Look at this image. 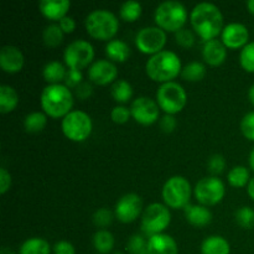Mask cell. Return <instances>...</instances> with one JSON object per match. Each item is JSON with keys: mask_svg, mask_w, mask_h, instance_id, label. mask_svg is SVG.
I'll use <instances>...</instances> for the list:
<instances>
[{"mask_svg": "<svg viewBox=\"0 0 254 254\" xmlns=\"http://www.w3.org/2000/svg\"><path fill=\"white\" fill-rule=\"evenodd\" d=\"M19 103V96L11 86L2 84L0 86V112L9 113Z\"/></svg>", "mask_w": 254, "mask_h": 254, "instance_id": "d4e9b609", "label": "cell"}, {"mask_svg": "<svg viewBox=\"0 0 254 254\" xmlns=\"http://www.w3.org/2000/svg\"><path fill=\"white\" fill-rule=\"evenodd\" d=\"M250 170L246 166H235L228 173V183L233 188H243L247 185V183H250Z\"/></svg>", "mask_w": 254, "mask_h": 254, "instance_id": "1f68e13d", "label": "cell"}, {"mask_svg": "<svg viewBox=\"0 0 254 254\" xmlns=\"http://www.w3.org/2000/svg\"><path fill=\"white\" fill-rule=\"evenodd\" d=\"M247 7H248V10L252 12V14H254V0H248Z\"/></svg>", "mask_w": 254, "mask_h": 254, "instance_id": "816d5d0a", "label": "cell"}, {"mask_svg": "<svg viewBox=\"0 0 254 254\" xmlns=\"http://www.w3.org/2000/svg\"><path fill=\"white\" fill-rule=\"evenodd\" d=\"M178 245L171 236L165 233L151 236L148 240V254H178Z\"/></svg>", "mask_w": 254, "mask_h": 254, "instance_id": "ac0fdd59", "label": "cell"}, {"mask_svg": "<svg viewBox=\"0 0 254 254\" xmlns=\"http://www.w3.org/2000/svg\"><path fill=\"white\" fill-rule=\"evenodd\" d=\"M118 74L116 64L109 60H97L89 66L88 78L93 83L97 84H108L114 81Z\"/></svg>", "mask_w": 254, "mask_h": 254, "instance_id": "9a60e30c", "label": "cell"}, {"mask_svg": "<svg viewBox=\"0 0 254 254\" xmlns=\"http://www.w3.org/2000/svg\"><path fill=\"white\" fill-rule=\"evenodd\" d=\"M47 117L42 112H32L24 119V127L29 133H39L46 127Z\"/></svg>", "mask_w": 254, "mask_h": 254, "instance_id": "f1b7e54d", "label": "cell"}, {"mask_svg": "<svg viewBox=\"0 0 254 254\" xmlns=\"http://www.w3.org/2000/svg\"><path fill=\"white\" fill-rule=\"evenodd\" d=\"M82 78H83V76H82L81 69L68 68L64 79V86H67L68 88H77L82 83Z\"/></svg>", "mask_w": 254, "mask_h": 254, "instance_id": "f35d334b", "label": "cell"}, {"mask_svg": "<svg viewBox=\"0 0 254 254\" xmlns=\"http://www.w3.org/2000/svg\"><path fill=\"white\" fill-rule=\"evenodd\" d=\"M127 248L131 254H148V242L139 235H134L129 240Z\"/></svg>", "mask_w": 254, "mask_h": 254, "instance_id": "d590c367", "label": "cell"}, {"mask_svg": "<svg viewBox=\"0 0 254 254\" xmlns=\"http://www.w3.org/2000/svg\"><path fill=\"white\" fill-rule=\"evenodd\" d=\"M61 128L68 139L73 141H83L92 131V119L86 112L71 111L62 119Z\"/></svg>", "mask_w": 254, "mask_h": 254, "instance_id": "9c48e42d", "label": "cell"}, {"mask_svg": "<svg viewBox=\"0 0 254 254\" xmlns=\"http://www.w3.org/2000/svg\"><path fill=\"white\" fill-rule=\"evenodd\" d=\"M11 185V176L5 168L0 169V193L4 195Z\"/></svg>", "mask_w": 254, "mask_h": 254, "instance_id": "f6af8a7d", "label": "cell"}, {"mask_svg": "<svg viewBox=\"0 0 254 254\" xmlns=\"http://www.w3.org/2000/svg\"><path fill=\"white\" fill-rule=\"evenodd\" d=\"M52 250H54L55 254H76L73 245L67 242V241H59V242L55 243Z\"/></svg>", "mask_w": 254, "mask_h": 254, "instance_id": "7bdbcfd3", "label": "cell"}, {"mask_svg": "<svg viewBox=\"0 0 254 254\" xmlns=\"http://www.w3.org/2000/svg\"><path fill=\"white\" fill-rule=\"evenodd\" d=\"M184 211H185V217L188 222L197 227L208 225L212 221L211 211L202 205H188L184 208Z\"/></svg>", "mask_w": 254, "mask_h": 254, "instance_id": "44dd1931", "label": "cell"}, {"mask_svg": "<svg viewBox=\"0 0 254 254\" xmlns=\"http://www.w3.org/2000/svg\"><path fill=\"white\" fill-rule=\"evenodd\" d=\"M93 57V46L86 40H74L69 42L64 52V60L69 68H83L91 64Z\"/></svg>", "mask_w": 254, "mask_h": 254, "instance_id": "30bf717a", "label": "cell"}, {"mask_svg": "<svg viewBox=\"0 0 254 254\" xmlns=\"http://www.w3.org/2000/svg\"><path fill=\"white\" fill-rule=\"evenodd\" d=\"M113 254H123V253H122V252H114Z\"/></svg>", "mask_w": 254, "mask_h": 254, "instance_id": "db71d44e", "label": "cell"}, {"mask_svg": "<svg viewBox=\"0 0 254 254\" xmlns=\"http://www.w3.org/2000/svg\"><path fill=\"white\" fill-rule=\"evenodd\" d=\"M190 21L193 30L206 41L215 39L223 30V15L212 2L196 4L191 10Z\"/></svg>", "mask_w": 254, "mask_h": 254, "instance_id": "6da1fadb", "label": "cell"}, {"mask_svg": "<svg viewBox=\"0 0 254 254\" xmlns=\"http://www.w3.org/2000/svg\"><path fill=\"white\" fill-rule=\"evenodd\" d=\"M206 74V67L205 64H201L198 61L190 62L186 64L183 69H181V76L184 79L190 82H197L205 77Z\"/></svg>", "mask_w": 254, "mask_h": 254, "instance_id": "f546056e", "label": "cell"}, {"mask_svg": "<svg viewBox=\"0 0 254 254\" xmlns=\"http://www.w3.org/2000/svg\"><path fill=\"white\" fill-rule=\"evenodd\" d=\"M241 130L250 140H254V112H248L241 121Z\"/></svg>", "mask_w": 254, "mask_h": 254, "instance_id": "74e56055", "label": "cell"}, {"mask_svg": "<svg viewBox=\"0 0 254 254\" xmlns=\"http://www.w3.org/2000/svg\"><path fill=\"white\" fill-rule=\"evenodd\" d=\"M170 221L171 213L169 208L165 205L154 202L144 210L141 216V228L145 235L151 237L163 232L170 225Z\"/></svg>", "mask_w": 254, "mask_h": 254, "instance_id": "ba28073f", "label": "cell"}, {"mask_svg": "<svg viewBox=\"0 0 254 254\" xmlns=\"http://www.w3.org/2000/svg\"><path fill=\"white\" fill-rule=\"evenodd\" d=\"M93 246L97 252L107 254L114 247V237L109 231L99 230L93 236Z\"/></svg>", "mask_w": 254, "mask_h": 254, "instance_id": "4316f807", "label": "cell"}, {"mask_svg": "<svg viewBox=\"0 0 254 254\" xmlns=\"http://www.w3.org/2000/svg\"><path fill=\"white\" fill-rule=\"evenodd\" d=\"M93 92V87L89 82H82L78 87L76 88V96L79 99H87Z\"/></svg>", "mask_w": 254, "mask_h": 254, "instance_id": "bcb514c9", "label": "cell"}, {"mask_svg": "<svg viewBox=\"0 0 254 254\" xmlns=\"http://www.w3.org/2000/svg\"><path fill=\"white\" fill-rule=\"evenodd\" d=\"M93 223L97 227H107L108 225H111L112 221H113V213L106 207L98 208L96 212L93 213Z\"/></svg>", "mask_w": 254, "mask_h": 254, "instance_id": "8d00e7d4", "label": "cell"}, {"mask_svg": "<svg viewBox=\"0 0 254 254\" xmlns=\"http://www.w3.org/2000/svg\"><path fill=\"white\" fill-rule=\"evenodd\" d=\"M130 116V109L127 108V107L124 106H116L111 112L112 119H113V122H116V123L118 124L126 123Z\"/></svg>", "mask_w": 254, "mask_h": 254, "instance_id": "60d3db41", "label": "cell"}, {"mask_svg": "<svg viewBox=\"0 0 254 254\" xmlns=\"http://www.w3.org/2000/svg\"><path fill=\"white\" fill-rule=\"evenodd\" d=\"M156 101L166 114H175L185 107L186 92L178 82H165L156 91Z\"/></svg>", "mask_w": 254, "mask_h": 254, "instance_id": "52a82bcc", "label": "cell"}, {"mask_svg": "<svg viewBox=\"0 0 254 254\" xmlns=\"http://www.w3.org/2000/svg\"><path fill=\"white\" fill-rule=\"evenodd\" d=\"M84 25L87 32L98 40L112 39L119 29L117 16L107 9H97L89 12L84 20Z\"/></svg>", "mask_w": 254, "mask_h": 254, "instance_id": "277c9868", "label": "cell"}, {"mask_svg": "<svg viewBox=\"0 0 254 254\" xmlns=\"http://www.w3.org/2000/svg\"><path fill=\"white\" fill-rule=\"evenodd\" d=\"M154 19L159 27L168 31H179L188 20V10L176 0H166L159 4L154 12Z\"/></svg>", "mask_w": 254, "mask_h": 254, "instance_id": "5b68a950", "label": "cell"}, {"mask_svg": "<svg viewBox=\"0 0 254 254\" xmlns=\"http://www.w3.org/2000/svg\"><path fill=\"white\" fill-rule=\"evenodd\" d=\"M119 12H121V16L127 21H135L141 14V5L135 0H127L122 4Z\"/></svg>", "mask_w": 254, "mask_h": 254, "instance_id": "d6a6232c", "label": "cell"}, {"mask_svg": "<svg viewBox=\"0 0 254 254\" xmlns=\"http://www.w3.org/2000/svg\"><path fill=\"white\" fill-rule=\"evenodd\" d=\"M143 210V201L136 193H126L116 203L114 215L121 222L130 223L139 217Z\"/></svg>", "mask_w": 254, "mask_h": 254, "instance_id": "4fadbf2b", "label": "cell"}, {"mask_svg": "<svg viewBox=\"0 0 254 254\" xmlns=\"http://www.w3.org/2000/svg\"><path fill=\"white\" fill-rule=\"evenodd\" d=\"M111 93L117 102H119V103H126L133 96V87L126 79H117L112 84Z\"/></svg>", "mask_w": 254, "mask_h": 254, "instance_id": "83f0119b", "label": "cell"}, {"mask_svg": "<svg viewBox=\"0 0 254 254\" xmlns=\"http://www.w3.org/2000/svg\"><path fill=\"white\" fill-rule=\"evenodd\" d=\"M66 71L67 69L60 61H50L42 68V76L47 82H50V84H56L64 81Z\"/></svg>", "mask_w": 254, "mask_h": 254, "instance_id": "cb8c5ba5", "label": "cell"}, {"mask_svg": "<svg viewBox=\"0 0 254 254\" xmlns=\"http://www.w3.org/2000/svg\"><path fill=\"white\" fill-rule=\"evenodd\" d=\"M230 243L221 236H210L205 238L201 245L202 254H230Z\"/></svg>", "mask_w": 254, "mask_h": 254, "instance_id": "7402d4cb", "label": "cell"}, {"mask_svg": "<svg viewBox=\"0 0 254 254\" xmlns=\"http://www.w3.org/2000/svg\"><path fill=\"white\" fill-rule=\"evenodd\" d=\"M226 55H227V50H226L225 44L220 40H208L203 45L202 56L208 64L218 66L226 60Z\"/></svg>", "mask_w": 254, "mask_h": 254, "instance_id": "d6986e66", "label": "cell"}, {"mask_svg": "<svg viewBox=\"0 0 254 254\" xmlns=\"http://www.w3.org/2000/svg\"><path fill=\"white\" fill-rule=\"evenodd\" d=\"M241 66L248 72H254V41L248 42L240 55Z\"/></svg>", "mask_w": 254, "mask_h": 254, "instance_id": "e575fe53", "label": "cell"}, {"mask_svg": "<svg viewBox=\"0 0 254 254\" xmlns=\"http://www.w3.org/2000/svg\"><path fill=\"white\" fill-rule=\"evenodd\" d=\"M181 61L178 55L169 50H163L149 57L145 71L156 82H170L181 72Z\"/></svg>", "mask_w": 254, "mask_h": 254, "instance_id": "3957f363", "label": "cell"}, {"mask_svg": "<svg viewBox=\"0 0 254 254\" xmlns=\"http://www.w3.org/2000/svg\"><path fill=\"white\" fill-rule=\"evenodd\" d=\"M208 170L212 174H221L223 171V169L226 168V160L222 155L220 154H215V155L211 156L208 159Z\"/></svg>", "mask_w": 254, "mask_h": 254, "instance_id": "b9f144b4", "label": "cell"}, {"mask_svg": "<svg viewBox=\"0 0 254 254\" xmlns=\"http://www.w3.org/2000/svg\"><path fill=\"white\" fill-rule=\"evenodd\" d=\"M247 192H248V195H250V197L254 201V178L251 179L250 183H248Z\"/></svg>", "mask_w": 254, "mask_h": 254, "instance_id": "c3c4849f", "label": "cell"}, {"mask_svg": "<svg viewBox=\"0 0 254 254\" xmlns=\"http://www.w3.org/2000/svg\"><path fill=\"white\" fill-rule=\"evenodd\" d=\"M248 29L241 22H230L222 30V42L230 49L245 47L248 44Z\"/></svg>", "mask_w": 254, "mask_h": 254, "instance_id": "2e32d148", "label": "cell"}, {"mask_svg": "<svg viewBox=\"0 0 254 254\" xmlns=\"http://www.w3.org/2000/svg\"><path fill=\"white\" fill-rule=\"evenodd\" d=\"M71 6L68 0H42L40 1V11L51 20H61L66 16L67 10Z\"/></svg>", "mask_w": 254, "mask_h": 254, "instance_id": "ffe728a7", "label": "cell"}, {"mask_svg": "<svg viewBox=\"0 0 254 254\" xmlns=\"http://www.w3.org/2000/svg\"><path fill=\"white\" fill-rule=\"evenodd\" d=\"M196 200L206 206H212L220 202L225 196V185L222 180L216 176H208L198 180L193 189Z\"/></svg>", "mask_w": 254, "mask_h": 254, "instance_id": "8fae6325", "label": "cell"}, {"mask_svg": "<svg viewBox=\"0 0 254 254\" xmlns=\"http://www.w3.org/2000/svg\"><path fill=\"white\" fill-rule=\"evenodd\" d=\"M106 55L109 59L113 60V61L124 62L128 59L129 55H130V49H129L127 42H124L123 40L114 39L107 42Z\"/></svg>", "mask_w": 254, "mask_h": 254, "instance_id": "603a6c76", "label": "cell"}, {"mask_svg": "<svg viewBox=\"0 0 254 254\" xmlns=\"http://www.w3.org/2000/svg\"><path fill=\"white\" fill-rule=\"evenodd\" d=\"M190 183L184 176H171L163 186V198L170 208H185L191 197Z\"/></svg>", "mask_w": 254, "mask_h": 254, "instance_id": "8992f818", "label": "cell"}, {"mask_svg": "<svg viewBox=\"0 0 254 254\" xmlns=\"http://www.w3.org/2000/svg\"><path fill=\"white\" fill-rule=\"evenodd\" d=\"M130 113L138 123L143 126H149L158 121L159 104L149 97H138L131 102Z\"/></svg>", "mask_w": 254, "mask_h": 254, "instance_id": "5bb4252c", "label": "cell"}, {"mask_svg": "<svg viewBox=\"0 0 254 254\" xmlns=\"http://www.w3.org/2000/svg\"><path fill=\"white\" fill-rule=\"evenodd\" d=\"M236 222L241 226L242 228H250L254 227V210L250 206H243V207L238 208L235 213Z\"/></svg>", "mask_w": 254, "mask_h": 254, "instance_id": "836d02e7", "label": "cell"}, {"mask_svg": "<svg viewBox=\"0 0 254 254\" xmlns=\"http://www.w3.org/2000/svg\"><path fill=\"white\" fill-rule=\"evenodd\" d=\"M42 39L44 42L50 47H56L64 40V31L57 24H50L42 31Z\"/></svg>", "mask_w": 254, "mask_h": 254, "instance_id": "4dcf8cb0", "label": "cell"}, {"mask_svg": "<svg viewBox=\"0 0 254 254\" xmlns=\"http://www.w3.org/2000/svg\"><path fill=\"white\" fill-rule=\"evenodd\" d=\"M250 166H251V169L254 171V146H253L252 150H251V154H250Z\"/></svg>", "mask_w": 254, "mask_h": 254, "instance_id": "f907efd6", "label": "cell"}, {"mask_svg": "<svg viewBox=\"0 0 254 254\" xmlns=\"http://www.w3.org/2000/svg\"><path fill=\"white\" fill-rule=\"evenodd\" d=\"M24 66V55L12 45H5L0 50V67L7 73L19 72Z\"/></svg>", "mask_w": 254, "mask_h": 254, "instance_id": "e0dca14e", "label": "cell"}, {"mask_svg": "<svg viewBox=\"0 0 254 254\" xmlns=\"http://www.w3.org/2000/svg\"><path fill=\"white\" fill-rule=\"evenodd\" d=\"M160 127L165 133H171L176 128V119L173 114H165L160 119Z\"/></svg>", "mask_w": 254, "mask_h": 254, "instance_id": "ee69618b", "label": "cell"}, {"mask_svg": "<svg viewBox=\"0 0 254 254\" xmlns=\"http://www.w3.org/2000/svg\"><path fill=\"white\" fill-rule=\"evenodd\" d=\"M20 254H50L51 248L47 241L44 238L34 237L29 238L21 245L19 251Z\"/></svg>", "mask_w": 254, "mask_h": 254, "instance_id": "484cf974", "label": "cell"}, {"mask_svg": "<svg viewBox=\"0 0 254 254\" xmlns=\"http://www.w3.org/2000/svg\"><path fill=\"white\" fill-rule=\"evenodd\" d=\"M1 254H12V252H10V251L5 250V248H4V250L1 251Z\"/></svg>", "mask_w": 254, "mask_h": 254, "instance_id": "f5cc1de1", "label": "cell"}, {"mask_svg": "<svg viewBox=\"0 0 254 254\" xmlns=\"http://www.w3.org/2000/svg\"><path fill=\"white\" fill-rule=\"evenodd\" d=\"M41 107L45 113L54 118L64 117L73 106V96L67 86L61 83L49 84L42 89Z\"/></svg>", "mask_w": 254, "mask_h": 254, "instance_id": "7a4b0ae2", "label": "cell"}, {"mask_svg": "<svg viewBox=\"0 0 254 254\" xmlns=\"http://www.w3.org/2000/svg\"><path fill=\"white\" fill-rule=\"evenodd\" d=\"M60 27L62 29L64 32H72L76 29V21L73 20V17L71 16H64L60 20Z\"/></svg>", "mask_w": 254, "mask_h": 254, "instance_id": "7dc6e473", "label": "cell"}, {"mask_svg": "<svg viewBox=\"0 0 254 254\" xmlns=\"http://www.w3.org/2000/svg\"><path fill=\"white\" fill-rule=\"evenodd\" d=\"M175 39L176 42L184 47H191L195 44V35H193V32L191 30L185 29V27L175 32Z\"/></svg>", "mask_w": 254, "mask_h": 254, "instance_id": "ab89813d", "label": "cell"}, {"mask_svg": "<svg viewBox=\"0 0 254 254\" xmlns=\"http://www.w3.org/2000/svg\"><path fill=\"white\" fill-rule=\"evenodd\" d=\"M248 98H250V101L252 102V104L254 106V83L251 86L250 91H248Z\"/></svg>", "mask_w": 254, "mask_h": 254, "instance_id": "681fc988", "label": "cell"}, {"mask_svg": "<svg viewBox=\"0 0 254 254\" xmlns=\"http://www.w3.org/2000/svg\"><path fill=\"white\" fill-rule=\"evenodd\" d=\"M166 42V34L159 26H145L139 30L135 35V45L144 54L151 56L163 51Z\"/></svg>", "mask_w": 254, "mask_h": 254, "instance_id": "7c38bea8", "label": "cell"}]
</instances>
